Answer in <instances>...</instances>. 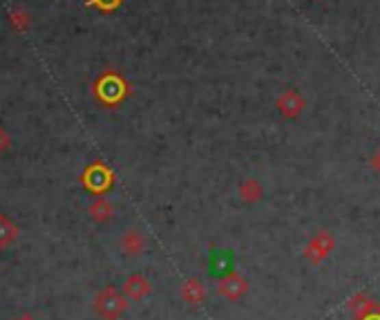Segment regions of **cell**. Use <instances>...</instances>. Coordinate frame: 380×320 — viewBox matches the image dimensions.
Here are the masks:
<instances>
[{"label": "cell", "mask_w": 380, "mask_h": 320, "mask_svg": "<svg viewBox=\"0 0 380 320\" xmlns=\"http://www.w3.org/2000/svg\"><path fill=\"white\" fill-rule=\"evenodd\" d=\"M125 309H128V298L114 287H105L94 300V311L103 320H119Z\"/></svg>", "instance_id": "6da1fadb"}, {"label": "cell", "mask_w": 380, "mask_h": 320, "mask_svg": "<svg viewBox=\"0 0 380 320\" xmlns=\"http://www.w3.org/2000/svg\"><path fill=\"white\" fill-rule=\"evenodd\" d=\"M246 291H249V284L238 273H228L226 278H222V284H219V293L226 300H240Z\"/></svg>", "instance_id": "7a4b0ae2"}, {"label": "cell", "mask_w": 380, "mask_h": 320, "mask_svg": "<svg viewBox=\"0 0 380 320\" xmlns=\"http://www.w3.org/2000/svg\"><path fill=\"white\" fill-rule=\"evenodd\" d=\"M121 291L125 293V298H128V300H132V302H141L146 296H150L152 287H150V282H148L143 275H130L128 280L123 282Z\"/></svg>", "instance_id": "3957f363"}, {"label": "cell", "mask_w": 380, "mask_h": 320, "mask_svg": "<svg viewBox=\"0 0 380 320\" xmlns=\"http://www.w3.org/2000/svg\"><path fill=\"white\" fill-rule=\"evenodd\" d=\"M206 296V287L199 280L186 282V287H181V298L188 302V305H199Z\"/></svg>", "instance_id": "277c9868"}, {"label": "cell", "mask_w": 380, "mask_h": 320, "mask_svg": "<svg viewBox=\"0 0 380 320\" xmlns=\"http://www.w3.org/2000/svg\"><path fill=\"white\" fill-rule=\"evenodd\" d=\"M213 273L226 278L228 273H233V258L228 251H215L213 254Z\"/></svg>", "instance_id": "5b68a950"}, {"label": "cell", "mask_w": 380, "mask_h": 320, "mask_svg": "<svg viewBox=\"0 0 380 320\" xmlns=\"http://www.w3.org/2000/svg\"><path fill=\"white\" fill-rule=\"evenodd\" d=\"M18 320H34L31 316H23V318H18Z\"/></svg>", "instance_id": "8992f818"}]
</instances>
